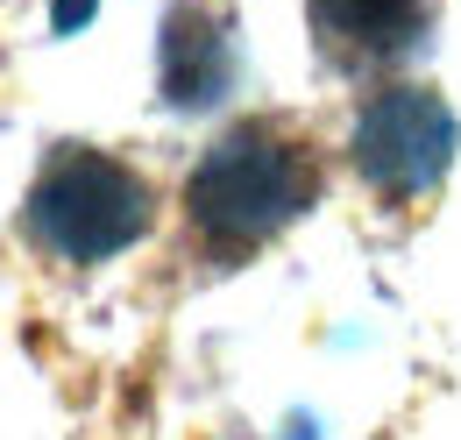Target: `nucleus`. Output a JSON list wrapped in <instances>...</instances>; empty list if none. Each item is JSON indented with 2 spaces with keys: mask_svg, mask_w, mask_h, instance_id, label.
Returning <instances> with one entry per match:
<instances>
[{
  "mask_svg": "<svg viewBox=\"0 0 461 440\" xmlns=\"http://www.w3.org/2000/svg\"><path fill=\"white\" fill-rule=\"evenodd\" d=\"M93 7H100V0H58V7H50V29H58V36L86 29V22H93Z\"/></svg>",
  "mask_w": 461,
  "mask_h": 440,
  "instance_id": "6",
  "label": "nucleus"
},
{
  "mask_svg": "<svg viewBox=\"0 0 461 440\" xmlns=\"http://www.w3.org/2000/svg\"><path fill=\"white\" fill-rule=\"evenodd\" d=\"M312 192H320V178L298 142H285L277 128H234L199 157L185 185V214L221 249H256L305 214Z\"/></svg>",
  "mask_w": 461,
  "mask_h": 440,
  "instance_id": "1",
  "label": "nucleus"
},
{
  "mask_svg": "<svg viewBox=\"0 0 461 440\" xmlns=\"http://www.w3.org/2000/svg\"><path fill=\"white\" fill-rule=\"evenodd\" d=\"M157 78H164V100L185 114L221 107L234 86V36L221 14L206 7H171L164 14V43H157Z\"/></svg>",
  "mask_w": 461,
  "mask_h": 440,
  "instance_id": "4",
  "label": "nucleus"
},
{
  "mask_svg": "<svg viewBox=\"0 0 461 440\" xmlns=\"http://www.w3.org/2000/svg\"><path fill=\"white\" fill-rule=\"evenodd\" d=\"M348 150H355V170L376 192L426 199L447 178V164H455L461 128H455V114H447L440 93H426V86H384L376 100H362Z\"/></svg>",
  "mask_w": 461,
  "mask_h": 440,
  "instance_id": "3",
  "label": "nucleus"
},
{
  "mask_svg": "<svg viewBox=\"0 0 461 440\" xmlns=\"http://www.w3.org/2000/svg\"><path fill=\"white\" fill-rule=\"evenodd\" d=\"M149 227V185L100 150H58L29 192V234L64 263H107Z\"/></svg>",
  "mask_w": 461,
  "mask_h": 440,
  "instance_id": "2",
  "label": "nucleus"
},
{
  "mask_svg": "<svg viewBox=\"0 0 461 440\" xmlns=\"http://www.w3.org/2000/svg\"><path fill=\"white\" fill-rule=\"evenodd\" d=\"M320 43L341 64H391L426 36V0H305Z\"/></svg>",
  "mask_w": 461,
  "mask_h": 440,
  "instance_id": "5",
  "label": "nucleus"
}]
</instances>
